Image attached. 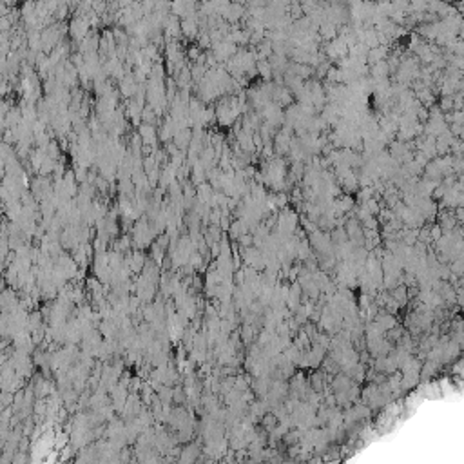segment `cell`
<instances>
[{"mask_svg":"<svg viewBox=\"0 0 464 464\" xmlns=\"http://www.w3.org/2000/svg\"><path fill=\"white\" fill-rule=\"evenodd\" d=\"M140 138H142L143 145H149L154 149V145H156V131H154V125H151V123H142L140 125Z\"/></svg>","mask_w":464,"mask_h":464,"instance_id":"6da1fadb","label":"cell"}]
</instances>
